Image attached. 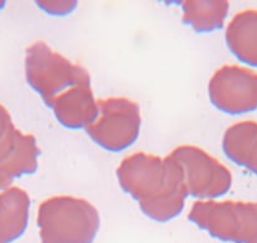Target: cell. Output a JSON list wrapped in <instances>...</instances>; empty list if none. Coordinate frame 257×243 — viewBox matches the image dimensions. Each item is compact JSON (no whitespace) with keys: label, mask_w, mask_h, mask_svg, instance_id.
<instances>
[{"label":"cell","mask_w":257,"mask_h":243,"mask_svg":"<svg viewBox=\"0 0 257 243\" xmlns=\"http://www.w3.org/2000/svg\"><path fill=\"white\" fill-rule=\"evenodd\" d=\"M188 219L223 242L257 243V202L197 200Z\"/></svg>","instance_id":"obj_4"},{"label":"cell","mask_w":257,"mask_h":243,"mask_svg":"<svg viewBox=\"0 0 257 243\" xmlns=\"http://www.w3.org/2000/svg\"><path fill=\"white\" fill-rule=\"evenodd\" d=\"M24 73L29 87L47 107L75 88L91 85L90 72L53 51L44 42H34L26 49Z\"/></svg>","instance_id":"obj_3"},{"label":"cell","mask_w":257,"mask_h":243,"mask_svg":"<svg viewBox=\"0 0 257 243\" xmlns=\"http://www.w3.org/2000/svg\"><path fill=\"white\" fill-rule=\"evenodd\" d=\"M41 243H93L100 230L97 208L83 198L54 195L39 204Z\"/></svg>","instance_id":"obj_2"},{"label":"cell","mask_w":257,"mask_h":243,"mask_svg":"<svg viewBox=\"0 0 257 243\" xmlns=\"http://www.w3.org/2000/svg\"><path fill=\"white\" fill-rule=\"evenodd\" d=\"M54 117L68 130H86L97 115V100L92 86H81L54 101L49 107Z\"/></svg>","instance_id":"obj_9"},{"label":"cell","mask_w":257,"mask_h":243,"mask_svg":"<svg viewBox=\"0 0 257 243\" xmlns=\"http://www.w3.org/2000/svg\"><path fill=\"white\" fill-rule=\"evenodd\" d=\"M39 150L36 136L16 126L0 138V192L13 187L17 179L38 170Z\"/></svg>","instance_id":"obj_8"},{"label":"cell","mask_w":257,"mask_h":243,"mask_svg":"<svg viewBox=\"0 0 257 243\" xmlns=\"http://www.w3.org/2000/svg\"><path fill=\"white\" fill-rule=\"evenodd\" d=\"M212 105L227 115H243L257 110V73L246 67L226 64L208 82Z\"/></svg>","instance_id":"obj_7"},{"label":"cell","mask_w":257,"mask_h":243,"mask_svg":"<svg viewBox=\"0 0 257 243\" xmlns=\"http://www.w3.org/2000/svg\"><path fill=\"white\" fill-rule=\"evenodd\" d=\"M37 6L48 16L66 17L77 8V2H37Z\"/></svg>","instance_id":"obj_14"},{"label":"cell","mask_w":257,"mask_h":243,"mask_svg":"<svg viewBox=\"0 0 257 243\" xmlns=\"http://www.w3.org/2000/svg\"><path fill=\"white\" fill-rule=\"evenodd\" d=\"M224 38L229 52L239 62L257 67V11L237 13L227 26Z\"/></svg>","instance_id":"obj_12"},{"label":"cell","mask_w":257,"mask_h":243,"mask_svg":"<svg viewBox=\"0 0 257 243\" xmlns=\"http://www.w3.org/2000/svg\"><path fill=\"white\" fill-rule=\"evenodd\" d=\"M31 198L24 189L12 187L0 192V243H13L28 227Z\"/></svg>","instance_id":"obj_10"},{"label":"cell","mask_w":257,"mask_h":243,"mask_svg":"<svg viewBox=\"0 0 257 243\" xmlns=\"http://www.w3.org/2000/svg\"><path fill=\"white\" fill-rule=\"evenodd\" d=\"M14 126L9 111L0 103V138H3L9 130Z\"/></svg>","instance_id":"obj_15"},{"label":"cell","mask_w":257,"mask_h":243,"mask_svg":"<svg viewBox=\"0 0 257 243\" xmlns=\"http://www.w3.org/2000/svg\"><path fill=\"white\" fill-rule=\"evenodd\" d=\"M6 7V2H0V9H3Z\"/></svg>","instance_id":"obj_16"},{"label":"cell","mask_w":257,"mask_h":243,"mask_svg":"<svg viewBox=\"0 0 257 243\" xmlns=\"http://www.w3.org/2000/svg\"><path fill=\"white\" fill-rule=\"evenodd\" d=\"M116 177L121 189L154 222H170L184 210L188 195L182 170L169 155L132 154L122 159Z\"/></svg>","instance_id":"obj_1"},{"label":"cell","mask_w":257,"mask_h":243,"mask_svg":"<svg viewBox=\"0 0 257 243\" xmlns=\"http://www.w3.org/2000/svg\"><path fill=\"white\" fill-rule=\"evenodd\" d=\"M222 149L232 163L257 175L256 121H239L229 126L223 134Z\"/></svg>","instance_id":"obj_11"},{"label":"cell","mask_w":257,"mask_h":243,"mask_svg":"<svg viewBox=\"0 0 257 243\" xmlns=\"http://www.w3.org/2000/svg\"><path fill=\"white\" fill-rule=\"evenodd\" d=\"M97 115L86 133L101 149L121 153L134 145L142 131V111L135 101L127 97L97 100Z\"/></svg>","instance_id":"obj_5"},{"label":"cell","mask_w":257,"mask_h":243,"mask_svg":"<svg viewBox=\"0 0 257 243\" xmlns=\"http://www.w3.org/2000/svg\"><path fill=\"white\" fill-rule=\"evenodd\" d=\"M169 156L182 170L188 197L198 202L217 200L231 189L232 174L228 168L203 149L180 145Z\"/></svg>","instance_id":"obj_6"},{"label":"cell","mask_w":257,"mask_h":243,"mask_svg":"<svg viewBox=\"0 0 257 243\" xmlns=\"http://www.w3.org/2000/svg\"><path fill=\"white\" fill-rule=\"evenodd\" d=\"M228 2H183L182 21L197 33H212L223 28Z\"/></svg>","instance_id":"obj_13"}]
</instances>
